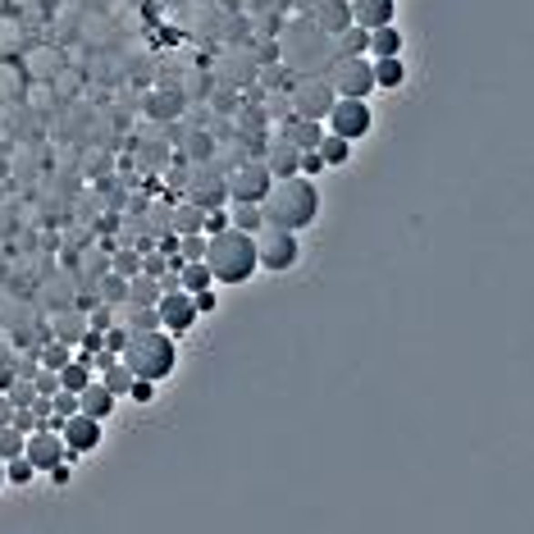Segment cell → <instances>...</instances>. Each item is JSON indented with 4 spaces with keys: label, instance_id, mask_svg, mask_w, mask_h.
Segmentation results:
<instances>
[{
    "label": "cell",
    "instance_id": "1",
    "mask_svg": "<svg viewBox=\"0 0 534 534\" xmlns=\"http://www.w3.org/2000/svg\"><path fill=\"white\" fill-rule=\"evenodd\" d=\"M260 219L275 224V228H288V233H302L320 219V187L307 178V174H288V178H275L270 192L260 196Z\"/></svg>",
    "mask_w": 534,
    "mask_h": 534
},
{
    "label": "cell",
    "instance_id": "2",
    "mask_svg": "<svg viewBox=\"0 0 534 534\" xmlns=\"http://www.w3.org/2000/svg\"><path fill=\"white\" fill-rule=\"evenodd\" d=\"M206 265L215 284H247L260 265H256V233H242V228H219V233H206Z\"/></svg>",
    "mask_w": 534,
    "mask_h": 534
},
{
    "label": "cell",
    "instance_id": "3",
    "mask_svg": "<svg viewBox=\"0 0 534 534\" xmlns=\"http://www.w3.org/2000/svg\"><path fill=\"white\" fill-rule=\"evenodd\" d=\"M119 361L137 375V379H169L174 366H178V348H174V334L165 329H128V343L119 352Z\"/></svg>",
    "mask_w": 534,
    "mask_h": 534
},
{
    "label": "cell",
    "instance_id": "4",
    "mask_svg": "<svg viewBox=\"0 0 534 534\" xmlns=\"http://www.w3.org/2000/svg\"><path fill=\"white\" fill-rule=\"evenodd\" d=\"M297 256H302L297 233L275 228V224H265V228L256 233V265H260V270L284 275V270H293V265H297Z\"/></svg>",
    "mask_w": 534,
    "mask_h": 534
},
{
    "label": "cell",
    "instance_id": "5",
    "mask_svg": "<svg viewBox=\"0 0 534 534\" xmlns=\"http://www.w3.org/2000/svg\"><path fill=\"white\" fill-rule=\"evenodd\" d=\"M370 128H375V115H370V106H366L361 96H338V101L329 106V115H325V133L348 137V142L370 137Z\"/></svg>",
    "mask_w": 534,
    "mask_h": 534
},
{
    "label": "cell",
    "instance_id": "6",
    "mask_svg": "<svg viewBox=\"0 0 534 534\" xmlns=\"http://www.w3.org/2000/svg\"><path fill=\"white\" fill-rule=\"evenodd\" d=\"M334 101H338V92H334V83L320 78V74H307V78H297V83L288 87V106H293V115H302V119H320V124H325V115H329Z\"/></svg>",
    "mask_w": 534,
    "mask_h": 534
},
{
    "label": "cell",
    "instance_id": "7",
    "mask_svg": "<svg viewBox=\"0 0 534 534\" xmlns=\"http://www.w3.org/2000/svg\"><path fill=\"white\" fill-rule=\"evenodd\" d=\"M270 183H275V174L265 169V160H237V165L224 174L228 201H256V206H260V196L270 192Z\"/></svg>",
    "mask_w": 534,
    "mask_h": 534
},
{
    "label": "cell",
    "instance_id": "8",
    "mask_svg": "<svg viewBox=\"0 0 534 534\" xmlns=\"http://www.w3.org/2000/svg\"><path fill=\"white\" fill-rule=\"evenodd\" d=\"M329 83H334V92H338V96H361V101H370V92H375L370 55H338V60H334Z\"/></svg>",
    "mask_w": 534,
    "mask_h": 534
},
{
    "label": "cell",
    "instance_id": "9",
    "mask_svg": "<svg viewBox=\"0 0 534 534\" xmlns=\"http://www.w3.org/2000/svg\"><path fill=\"white\" fill-rule=\"evenodd\" d=\"M156 316H160V329H165V334H174V338L192 334V325L201 320V316H196L192 293H183V288H165V293H160V302H156Z\"/></svg>",
    "mask_w": 534,
    "mask_h": 534
},
{
    "label": "cell",
    "instance_id": "10",
    "mask_svg": "<svg viewBox=\"0 0 534 534\" xmlns=\"http://www.w3.org/2000/svg\"><path fill=\"white\" fill-rule=\"evenodd\" d=\"M55 429H60V438H65V452H69V457H87V452H96V448H101V434H106V429H101V420H96V416H87V411L65 416Z\"/></svg>",
    "mask_w": 534,
    "mask_h": 534
},
{
    "label": "cell",
    "instance_id": "11",
    "mask_svg": "<svg viewBox=\"0 0 534 534\" xmlns=\"http://www.w3.org/2000/svg\"><path fill=\"white\" fill-rule=\"evenodd\" d=\"M187 201L201 206V210H215V206H228V187H224V174H215L210 165H196L187 174Z\"/></svg>",
    "mask_w": 534,
    "mask_h": 534
},
{
    "label": "cell",
    "instance_id": "12",
    "mask_svg": "<svg viewBox=\"0 0 534 534\" xmlns=\"http://www.w3.org/2000/svg\"><path fill=\"white\" fill-rule=\"evenodd\" d=\"M24 457H28V461H33L42 475H46V470H51L55 461H65L69 452H65V438H60V429H33V434H28V443H24Z\"/></svg>",
    "mask_w": 534,
    "mask_h": 534
},
{
    "label": "cell",
    "instance_id": "13",
    "mask_svg": "<svg viewBox=\"0 0 534 534\" xmlns=\"http://www.w3.org/2000/svg\"><path fill=\"white\" fill-rule=\"evenodd\" d=\"M311 24L320 37H343L352 28V0H316Z\"/></svg>",
    "mask_w": 534,
    "mask_h": 534
},
{
    "label": "cell",
    "instance_id": "14",
    "mask_svg": "<svg viewBox=\"0 0 534 534\" xmlns=\"http://www.w3.org/2000/svg\"><path fill=\"white\" fill-rule=\"evenodd\" d=\"M279 137H284V142H293L297 151H316V146H320V137H325V124H320V119H302V115H284Z\"/></svg>",
    "mask_w": 534,
    "mask_h": 534
},
{
    "label": "cell",
    "instance_id": "15",
    "mask_svg": "<svg viewBox=\"0 0 534 534\" xmlns=\"http://www.w3.org/2000/svg\"><path fill=\"white\" fill-rule=\"evenodd\" d=\"M265 169H270L275 178H288V174H297V160H302V151L293 146V142H284V137H270V146H265Z\"/></svg>",
    "mask_w": 534,
    "mask_h": 534
},
{
    "label": "cell",
    "instance_id": "16",
    "mask_svg": "<svg viewBox=\"0 0 534 534\" xmlns=\"http://www.w3.org/2000/svg\"><path fill=\"white\" fill-rule=\"evenodd\" d=\"M393 0H352V28H384V24H393Z\"/></svg>",
    "mask_w": 534,
    "mask_h": 534
},
{
    "label": "cell",
    "instance_id": "17",
    "mask_svg": "<svg viewBox=\"0 0 534 534\" xmlns=\"http://www.w3.org/2000/svg\"><path fill=\"white\" fill-rule=\"evenodd\" d=\"M115 402H119V398H115V393H110V388H106L101 379H92V384H87V388L78 393V411H87V416H96L101 425H106V420L115 416Z\"/></svg>",
    "mask_w": 534,
    "mask_h": 534
},
{
    "label": "cell",
    "instance_id": "18",
    "mask_svg": "<svg viewBox=\"0 0 534 534\" xmlns=\"http://www.w3.org/2000/svg\"><path fill=\"white\" fill-rule=\"evenodd\" d=\"M366 55H370V60H388V55H402V28H398V24H384V28H370V42H366Z\"/></svg>",
    "mask_w": 534,
    "mask_h": 534
},
{
    "label": "cell",
    "instance_id": "19",
    "mask_svg": "<svg viewBox=\"0 0 534 534\" xmlns=\"http://www.w3.org/2000/svg\"><path fill=\"white\" fill-rule=\"evenodd\" d=\"M370 74H375V92H398V87L407 83V65H402V55L370 60Z\"/></svg>",
    "mask_w": 534,
    "mask_h": 534
},
{
    "label": "cell",
    "instance_id": "20",
    "mask_svg": "<svg viewBox=\"0 0 534 534\" xmlns=\"http://www.w3.org/2000/svg\"><path fill=\"white\" fill-rule=\"evenodd\" d=\"M178 288L183 293H201V288H215V275L206 260H183L178 265Z\"/></svg>",
    "mask_w": 534,
    "mask_h": 534
},
{
    "label": "cell",
    "instance_id": "21",
    "mask_svg": "<svg viewBox=\"0 0 534 534\" xmlns=\"http://www.w3.org/2000/svg\"><path fill=\"white\" fill-rule=\"evenodd\" d=\"M316 151H320V160H325V169H343V165L352 160V142H348V137H334V133H325Z\"/></svg>",
    "mask_w": 534,
    "mask_h": 534
},
{
    "label": "cell",
    "instance_id": "22",
    "mask_svg": "<svg viewBox=\"0 0 534 534\" xmlns=\"http://www.w3.org/2000/svg\"><path fill=\"white\" fill-rule=\"evenodd\" d=\"M228 224L242 228V233H260L265 219H260V206L256 201H228Z\"/></svg>",
    "mask_w": 534,
    "mask_h": 534
},
{
    "label": "cell",
    "instance_id": "23",
    "mask_svg": "<svg viewBox=\"0 0 534 534\" xmlns=\"http://www.w3.org/2000/svg\"><path fill=\"white\" fill-rule=\"evenodd\" d=\"M128 302H133V307H156V302H160V279H156V275H133Z\"/></svg>",
    "mask_w": 534,
    "mask_h": 534
},
{
    "label": "cell",
    "instance_id": "24",
    "mask_svg": "<svg viewBox=\"0 0 534 534\" xmlns=\"http://www.w3.org/2000/svg\"><path fill=\"white\" fill-rule=\"evenodd\" d=\"M96 379H101V384H106V388H110L115 398H124V393L133 388V370H128V366H124L119 357H115L110 366H101V375H96Z\"/></svg>",
    "mask_w": 534,
    "mask_h": 534
},
{
    "label": "cell",
    "instance_id": "25",
    "mask_svg": "<svg viewBox=\"0 0 534 534\" xmlns=\"http://www.w3.org/2000/svg\"><path fill=\"white\" fill-rule=\"evenodd\" d=\"M174 233H206V210L192 206V201H183L174 210Z\"/></svg>",
    "mask_w": 534,
    "mask_h": 534
},
{
    "label": "cell",
    "instance_id": "26",
    "mask_svg": "<svg viewBox=\"0 0 534 534\" xmlns=\"http://www.w3.org/2000/svg\"><path fill=\"white\" fill-rule=\"evenodd\" d=\"M87 329H92V320H83L78 311H69V316H60V320H55V338H60V343H69V348H74V343H83V334H87Z\"/></svg>",
    "mask_w": 534,
    "mask_h": 534
},
{
    "label": "cell",
    "instance_id": "27",
    "mask_svg": "<svg viewBox=\"0 0 534 534\" xmlns=\"http://www.w3.org/2000/svg\"><path fill=\"white\" fill-rule=\"evenodd\" d=\"M37 475H42V470H37V466H33V461L24 457V452L5 461V484H15V489H28V484H33Z\"/></svg>",
    "mask_w": 534,
    "mask_h": 534
},
{
    "label": "cell",
    "instance_id": "28",
    "mask_svg": "<svg viewBox=\"0 0 534 534\" xmlns=\"http://www.w3.org/2000/svg\"><path fill=\"white\" fill-rule=\"evenodd\" d=\"M24 443H28V434H24V429H15V425H0V461L19 457V452H24Z\"/></svg>",
    "mask_w": 534,
    "mask_h": 534
},
{
    "label": "cell",
    "instance_id": "29",
    "mask_svg": "<svg viewBox=\"0 0 534 534\" xmlns=\"http://www.w3.org/2000/svg\"><path fill=\"white\" fill-rule=\"evenodd\" d=\"M69 352H74V348H69V343H60V338H55V343H46V348H42V352H37V366H46V370H60V366H65V361H69Z\"/></svg>",
    "mask_w": 534,
    "mask_h": 534
},
{
    "label": "cell",
    "instance_id": "30",
    "mask_svg": "<svg viewBox=\"0 0 534 534\" xmlns=\"http://www.w3.org/2000/svg\"><path fill=\"white\" fill-rule=\"evenodd\" d=\"M338 42H343V55H361V51H366V42H370V33H366V28H348Z\"/></svg>",
    "mask_w": 534,
    "mask_h": 534
},
{
    "label": "cell",
    "instance_id": "31",
    "mask_svg": "<svg viewBox=\"0 0 534 534\" xmlns=\"http://www.w3.org/2000/svg\"><path fill=\"white\" fill-rule=\"evenodd\" d=\"M128 398H133L137 407H151V402H156V379H137V375H133V388H128Z\"/></svg>",
    "mask_w": 534,
    "mask_h": 534
},
{
    "label": "cell",
    "instance_id": "32",
    "mask_svg": "<svg viewBox=\"0 0 534 534\" xmlns=\"http://www.w3.org/2000/svg\"><path fill=\"white\" fill-rule=\"evenodd\" d=\"M115 275H124V279L142 275V256H133V251H119V256H115Z\"/></svg>",
    "mask_w": 534,
    "mask_h": 534
},
{
    "label": "cell",
    "instance_id": "33",
    "mask_svg": "<svg viewBox=\"0 0 534 534\" xmlns=\"http://www.w3.org/2000/svg\"><path fill=\"white\" fill-rule=\"evenodd\" d=\"M128 329H160V316H156V307H133V320H128Z\"/></svg>",
    "mask_w": 534,
    "mask_h": 534
},
{
    "label": "cell",
    "instance_id": "34",
    "mask_svg": "<svg viewBox=\"0 0 534 534\" xmlns=\"http://www.w3.org/2000/svg\"><path fill=\"white\" fill-rule=\"evenodd\" d=\"M297 174H325V160H320V151H302V160H297Z\"/></svg>",
    "mask_w": 534,
    "mask_h": 534
},
{
    "label": "cell",
    "instance_id": "35",
    "mask_svg": "<svg viewBox=\"0 0 534 534\" xmlns=\"http://www.w3.org/2000/svg\"><path fill=\"white\" fill-rule=\"evenodd\" d=\"M192 302H196V316H215V307H219L215 288H201V293H192Z\"/></svg>",
    "mask_w": 534,
    "mask_h": 534
},
{
    "label": "cell",
    "instance_id": "36",
    "mask_svg": "<svg viewBox=\"0 0 534 534\" xmlns=\"http://www.w3.org/2000/svg\"><path fill=\"white\" fill-rule=\"evenodd\" d=\"M46 475H51V484H55V489H65V484L74 479V466H69V461H55Z\"/></svg>",
    "mask_w": 534,
    "mask_h": 534
},
{
    "label": "cell",
    "instance_id": "37",
    "mask_svg": "<svg viewBox=\"0 0 534 534\" xmlns=\"http://www.w3.org/2000/svg\"><path fill=\"white\" fill-rule=\"evenodd\" d=\"M151 115H156V119H165V115H178V96H156Z\"/></svg>",
    "mask_w": 534,
    "mask_h": 534
},
{
    "label": "cell",
    "instance_id": "38",
    "mask_svg": "<svg viewBox=\"0 0 534 534\" xmlns=\"http://www.w3.org/2000/svg\"><path fill=\"white\" fill-rule=\"evenodd\" d=\"M124 343H128V329H115V334L106 338V352H115V357H119V352H124Z\"/></svg>",
    "mask_w": 534,
    "mask_h": 534
},
{
    "label": "cell",
    "instance_id": "39",
    "mask_svg": "<svg viewBox=\"0 0 534 534\" xmlns=\"http://www.w3.org/2000/svg\"><path fill=\"white\" fill-rule=\"evenodd\" d=\"M15 420V402H10V393H0V425H10Z\"/></svg>",
    "mask_w": 534,
    "mask_h": 534
},
{
    "label": "cell",
    "instance_id": "40",
    "mask_svg": "<svg viewBox=\"0 0 534 534\" xmlns=\"http://www.w3.org/2000/svg\"><path fill=\"white\" fill-rule=\"evenodd\" d=\"M0 489H5V461H0Z\"/></svg>",
    "mask_w": 534,
    "mask_h": 534
}]
</instances>
